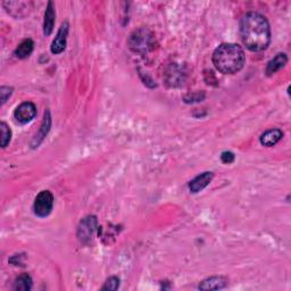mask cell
Returning a JSON list of instances; mask_svg holds the SVG:
<instances>
[{
  "instance_id": "cell-1",
  "label": "cell",
  "mask_w": 291,
  "mask_h": 291,
  "mask_svg": "<svg viewBox=\"0 0 291 291\" xmlns=\"http://www.w3.org/2000/svg\"><path fill=\"white\" fill-rule=\"evenodd\" d=\"M241 41L250 51H263L270 46L271 27L269 21L259 13L249 12L239 24Z\"/></svg>"
},
{
  "instance_id": "cell-2",
  "label": "cell",
  "mask_w": 291,
  "mask_h": 291,
  "mask_svg": "<svg viewBox=\"0 0 291 291\" xmlns=\"http://www.w3.org/2000/svg\"><path fill=\"white\" fill-rule=\"evenodd\" d=\"M213 64L223 74H236L244 69L246 55L237 43H222L213 52Z\"/></svg>"
},
{
  "instance_id": "cell-3",
  "label": "cell",
  "mask_w": 291,
  "mask_h": 291,
  "mask_svg": "<svg viewBox=\"0 0 291 291\" xmlns=\"http://www.w3.org/2000/svg\"><path fill=\"white\" fill-rule=\"evenodd\" d=\"M129 47L137 54H148L155 48V37L153 32L146 27L134 30L129 37Z\"/></svg>"
},
{
  "instance_id": "cell-4",
  "label": "cell",
  "mask_w": 291,
  "mask_h": 291,
  "mask_svg": "<svg viewBox=\"0 0 291 291\" xmlns=\"http://www.w3.org/2000/svg\"><path fill=\"white\" fill-rule=\"evenodd\" d=\"M187 79V70L183 65H179L177 63L168 65L164 73L165 83L171 88H179L182 86Z\"/></svg>"
},
{
  "instance_id": "cell-5",
  "label": "cell",
  "mask_w": 291,
  "mask_h": 291,
  "mask_svg": "<svg viewBox=\"0 0 291 291\" xmlns=\"http://www.w3.org/2000/svg\"><path fill=\"white\" fill-rule=\"evenodd\" d=\"M52 207H54V196L50 191L43 190L37 196L33 210L37 216L46 217L51 213Z\"/></svg>"
},
{
  "instance_id": "cell-6",
  "label": "cell",
  "mask_w": 291,
  "mask_h": 291,
  "mask_svg": "<svg viewBox=\"0 0 291 291\" xmlns=\"http://www.w3.org/2000/svg\"><path fill=\"white\" fill-rule=\"evenodd\" d=\"M97 230V218L96 216H86L80 222V225L77 227V237L81 242L88 244L92 239L95 232Z\"/></svg>"
},
{
  "instance_id": "cell-7",
  "label": "cell",
  "mask_w": 291,
  "mask_h": 291,
  "mask_svg": "<svg viewBox=\"0 0 291 291\" xmlns=\"http://www.w3.org/2000/svg\"><path fill=\"white\" fill-rule=\"evenodd\" d=\"M37 116V107L31 101H25L22 103L14 111V118L16 122L21 124H27Z\"/></svg>"
},
{
  "instance_id": "cell-8",
  "label": "cell",
  "mask_w": 291,
  "mask_h": 291,
  "mask_svg": "<svg viewBox=\"0 0 291 291\" xmlns=\"http://www.w3.org/2000/svg\"><path fill=\"white\" fill-rule=\"evenodd\" d=\"M67 36H69V23L65 22L61 25L60 30H58L57 32V36L55 37L54 41H52L51 43L50 50L52 54L58 55V54H62V52L65 50Z\"/></svg>"
},
{
  "instance_id": "cell-9",
  "label": "cell",
  "mask_w": 291,
  "mask_h": 291,
  "mask_svg": "<svg viewBox=\"0 0 291 291\" xmlns=\"http://www.w3.org/2000/svg\"><path fill=\"white\" fill-rule=\"evenodd\" d=\"M3 6L14 17H23L28 14V9H32L33 4L30 2H5Z\"/></svg>"
},
{
  "instance_id": "cell-10",
  "label": "cell",
  "mask_w": 291,
  "mask_h": 291,
  "mask_svg": "<svg viewBox=\"0 0 291 291\" xmlns=\"http://www.w3.org/2000/svg\"><path fill=\"white\" fill-rule=\"evenodd\" d=\"M213 179H214V174L212 172H203L200 176L196 177L193 180L190 181V183H189V190L192 193L200 192L212 182Z\"/></svg>"
},
{
  "instance_id": "cell-11",
  "label": "cell",
  "mask_w": 291,
  "mask_h": 291,
  "mask_svg": "<svg viewBox=\"0 0 291 291\" xmlns=\"http://www.w3.org/2000/svg\"><path fill=\"white\" fill-rule=\"evenodd\" d=\"M56 22V11L55 5L52 2H49L47 5L46 12H45V19H43V33L45 36H50L52 30H54V25Z\"/></svg>"
},
{
  "instance_id": "cell-12",
  "label": "cell",
  "mask_w": 291,
  "mask_h": 291,
  "mask_svg": "<svg viewBox=\"0 0 291 291\" xmlns=\"http://www.w3.org/2000/svg\"><path fill=\"white\" fill-rule=\"evenodd\" d=\"M227 281L226 278L224 276H211V278L205 279L203 281H201V283L199 284V289L200 290H220V289H224L227 285Z\"/></svg>"
},
{
  "instance_id": "cell-13",
  "label": "cell",
  "mask_w": 291,
  "mask_h": 291,
  "mask_svg": "<svg viewBox=\"0 0 291 291\" xmlns=\"http://www.w3.org/2000/svg\"><path fill=\"white\" fill-rule=\"evenodd\" d=\"M283 137V132L280 129H270L260 135L259 141L265 147H273Z\"/></svg>"
},
{
  "instance_id": "cell-14",
  "label": "cell",
  "mask_w": 291,
  "mask_h": 291,
  "mask_svg": "<svg viewBox=\"0 0 291 291\" xmlns=\"http://www.w3.org/2000/svg\"><path fill=\"white\" fill-rule=\"evenodd\" d=\"M288 63V57L283 52H280V54L276 55L273 60H271L268 63V66H266V75L271 76L275 74L276 72L280 71L282 67H284L287 65Z\"/></svg>"
},
{
  "instance_id": "cell-15",
  "label": "cell",
  "mask_w": 291,
  "mask_h": 291,
  "mask_svg": "<svg viewBox=\"0 0 291 291\" xmlns=\"http://www.w3.org/2000/svg\"><path fill=\"white\" fill-rule=\"evenodd\" d=\"M50 127H51V118H50L49 110H47L46 113H45V118H43V122H42V125H41V129H40V131H39V134L37 135L36 140L32 143L33 148L38 147V146L43 141V139L46 138V135L48 134V132H49Z\"/></svg>"
},
{
  "instance_id": "cell-16",
  "label": "cell",
  "mask_w": 291,
  "mask_h": 291,
  "mask_svg": "<svg viewBox=\"0 0 291 291\" xmlns=\"http://www.w3.org/2000/svg\"><path fill=\"white\" fill-rule=\"evenodd\" d=\"M33 48H35V42H33L31 39H25V40H23L16 48L15 56L19 58V60L27 58L32 54Z\"/></svg>"
},
{
  "instance_id": "cell-17",
  "label": "cell",
  "mask_w": 291,
  "mask_h": 291,
  "mask_svg": "<svg viewBox=\"0 0 291 291\" xmlns=\"http://www.w3.org/2000/svg\"><path fill=\"white\" fill-rule=\"evenodd\" d=\"M32 288V279L28 274H22L16 279L15 283H14V290H22V291H28Z\"/></svg>"
},
{
  "instance_id": "cell-18",
  "label": "cell",
  "mask_w": 291,
  "mask_h": 291,
  "mask_svg": "<svg viewBox=\"0 0 291 291\" xmlns=\"http://www.w3.org/2000/svg\"><path fill=\"white\" fill-rule=\"evenodd\" d=\"M0 132H2V137H0V144L3 148H6L7 146L11 142L12 139V131L8 128V125L2 122L0 123Z\"/></svg>"
},
{
  "instance_id": "cell-19",
  "label": "cell",
  "mask_w": 291,
  "mask_h": 291,
  "mask_svg": "<svg viewBox=\"0 0 291 291\" xmlns=\"http://www.w3.org/2000/svg\"><path fill=\"white\" fill-rule=\"evenodd\" d=\"M120 287V279L116 276H111L107 281H106L104 287L101 288L103 290H118Z\"/></svg>"
},
{
  "instance_id": "cell-20",
  "label": "cell",
  "mask_w": 291,
  "mask_h": 291,
  "mask_svg": "<svg viewBox=\"0 0 291 291\" xmlns=\"http://www.w3.org/2000/svg\"><path fill=\"white\" fill-rule=\"evenodd\" d=\"M12 94L13 88H11V86H2V88H0V100H2V105L6 103Z\"/></svg>"
},
{
  "instance_id": "cell-21",
  "label": "cell",
  "mask_w": 291,
  "mask_h": 291,
  "mask_svg": "<svg viewBox=\"0 0 291 291\" xmlns=\"http://www.w3.org/2000/svg\"><path fill=\"white\" fill-rule=\"evenodd\" d=\"M235 159H236V156L232 152H224V153H222V155H221V161L224 164L234 163Z\"/></svg>"
}]
</instances>
